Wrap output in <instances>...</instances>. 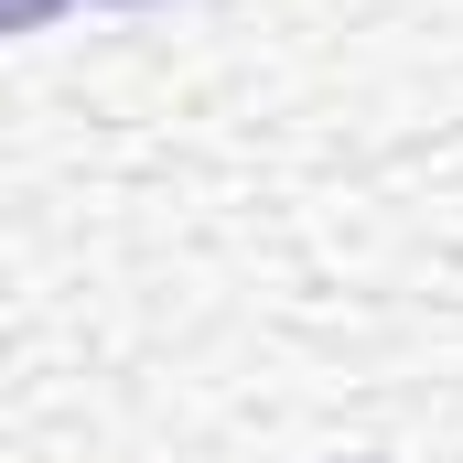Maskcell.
Here are the masks:
<instances>
[{
  "label": "cell",
  "instance_id": "obj_1",
  "mask_svg": "<svg viewBox=\"0 0 463 463\" xmlns=\"http://www.w3.org/2000/svg\"><path fill=\"white\" fill-rule=\"evenodd\" d=\"M54 11H65V0H0V33H43Z\"/></svg>",
  "mask_w": 463,
  "mask_h": 463
}]
</instances>
